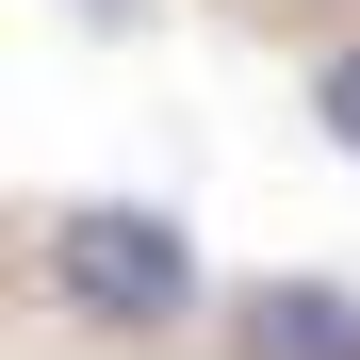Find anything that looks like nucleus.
<instances>
[{"instance_id":"obj_1","label":"nucleus","mask_w":360,"mask_h":360,"mask_svg":"<svg viewBox=\"0 0 360 360\" xmlns=\"http://www.w3.org/2000/svg\"><path fill=\"white\" fill-rule=\"evenodd\" d=\"M49 295H66L82 328L148 344V328H180V311H197V246H180L164 213H131V197H82L66 229H49Z\"/></svg>"},{"instance_id":"obj_2","label":"nucleus","mask_w":360,"mask_h":360,"mask_svg":"<svg viewBox=\"0 0 360 360\" xmlns=\"http://www.w3.org/2000/svg\"><path fill=\"white\" fill-rule=\"evenodd\" d=\"M246 360H360V295L344 278H262L246 295Z\"/></svg>"},{"instance_id":"obj_3","label":"nucleus","mask_w":360,"mask_h":360,"mask_svg":"<svg viewBox=\"0 0 360 360\" xmlns=\"http://www.w3.org/2000/svg\"><path fill=\"white\" fill-rule=\"evenodd\" d=\"M311 98H328V131L360 148V49H328V82H311Z\"/></svg>"}]
</instances>
